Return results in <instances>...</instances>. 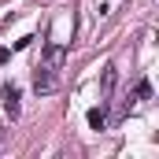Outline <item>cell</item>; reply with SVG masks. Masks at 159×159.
Here are the masks:
<instances>
[{
  "label": "cell",
  "instance_id": "1",
  "mask_svg": "<svg viewBox=\"0 0 159 159\" xmlns=\"http://www.w3.org/2000/svg\"><path fill=\"white\" fill-rule=\"evenodd\" d=\"M56 89H59V67L41 63L37 74H34V93H37V96H48V93H56Z\"/></svg>",
  "mask_w": 159,
  "mask_h": 159
},
{
  "label": "cell",
  "instance_id": "2",
  "mask_svg": "<svg viewBox=\"0 0 159 159\" xmlns=\"http://www.w3.org/2000/svg\"><path fill=\"white\" fill-rule=\"evenodd\" d=\"M19 96H22V93H19L15 85H4V107H7V115H11V119L19 115Z\"/></svg>",
  "mask_w": 159,
  "mask_h": 159
},
{
  "label": "cell",
  "instance_id": "3",
  "mask_svg": "<svg viewBox=\"0 0 159 159\" xmlns=\"http://www.w3.org/2000/svg\"><path fill=\"white\" fill-rule=\"evenodd\" d=\"M107 126V111L104 107H89V129H104Z\"/></svg>",
  "mask_w": 159,
  "mask_h": 159
},
{
  "label": "cell",
  "instance_id": "4",
  "mask_svg": "<svg viewBox=\"0 0 159 159\" xmlns=\"http://www.w3.org/2000/svg\"><path fill=\"white\" fill-rule=\"evenodd\" d=\"M100 89H104V96L115 89V67H107V70H104V85H100Z\"/></svg>",
  "mask_w": 159,
  "mask_h": 159
},
{
  "label": "cell",
  "instance_id": "5",
  "mask_svg": "<svg viewBox=\"0 0 159 159\" xmlns=\"http://www.w3.org/2000/svg\"><path fill=\"white\" fill-rule=\"evenodd\" d=\"M148 96H152V85L141 78V81H137V100H148Z\"/></svg>",
  "mask_w": 159,
  "mask_h": 159
},
{
  "label": "cell",
  "instance_id": "6",
  "mask_svg": "<svg viewBox=\"0 0 159 159\" xmlns=\"http://www.w3.org/2000/svg\"><path fill=\"white\" fill-rule=\"evenodd\" d=\"M11 59V48H0V63H7Z\"/></svg>",
  "mask_w": 159,
  "mask_h": 159
}]
</instances>
